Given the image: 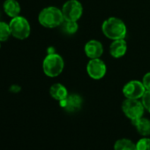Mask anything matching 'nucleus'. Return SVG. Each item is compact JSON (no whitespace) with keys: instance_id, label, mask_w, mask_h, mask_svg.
Segmentation results:
<instances>
[{"instance_id":"nucleus-1","label":"nucleus","mask_w":150,"mask_h":150,"mask_svg":"<svg viewBox=\"0 0 150 150\" xmlns=\"http://www.w3.org/2000/svg\"><path fill=\"white\" fill-rule=\"evenodd\" d=\"M103 34L109 39L114 41L125 39L127 34V28L125 22L117 17H110L103 22Z\"/></svg>"},{"instance_id":"nucleus-2","label":"nucleus","mask_w":150,"mask_h":150,"mask_svg":"<svg viewBox=\"0 0 150 150\" xmlns=\"http://www.w3.org/2000/svg\"><path fill=\"white\" fill-rule=\"evenodd\" d=\"M64 19L61 9L56 6H48L43 8L38 14L39 23L47 28H55L60 27Z\"/></svg>"},{"instance_id":"nucleus-3","label":"nucleus","mask_w":150,"mask_h":150,"mask_svg":"<svg viewBox=\"0 0 150 150\" xmlns=\"http://www.w3.org/2000/svg\"><path fill=\"white\" fill-rule=\"evenodd\" d=\"M64 68V61L63 57L57 53H49L42 61V70L44 74L48 77H57L62 73Z\"/></svg>"},{"instance_id":"nucleus-4","label":"nucleus","mask_w":150,"mask_h":150,"mask_svg":"<svg viewBox=\"0 0 150 150\" xmlns=\"http://www.w3.org/2000/svg\"><path fill=\"white\" fill-rule=\"evenodd\" d=\"M10 30L12 36L18 40H25L27 39L31 33V27L28 21L19 15L17 17L12 18L9 22Z\"/></svg>"},{"instance_id":"nucleus-5","label":"nucleus","mask_w":150,"mask_h":150,"mask_svg":"<svg viewBox=\"0 0 150 150\" xmlns=\"http://www.w3.org/2000/svg\"><path fill=\"white\" fill-rule=\"evenodd\" d=\"M122 110L125 116L132 122L143 117L145 108L142 102L139 99L125 98L122 103Z\"/></svg>"},{"instance_id":"nucleus-6","label":"nucleus","mask_w":150,"mask_h":150,"mask_svg":"<svg viewBox=\"0 0 150 150\" xmlns=\"http://www.w3.org/2000/svg\"><path fill=\"white\" fill-rule=\"evenodd\" d=\"M64 21H78L83 13V6L79 0H67L61 8Z\"/></svg>"},{"instance_id":"nucleus-7","label":"nucleus","mask_w":150,"mask_h":150,"mask_svg":"<svg viewBox=\"0 0 150 150\" xmlns=\"http://www.w3.org/2000/svg\"><path fill=\"white\" fill-rule=\"evenodd\" d=\"M87 72L91 79L99 81L105 76L107 72V66L100 57L89 59L87 64Z\"/></svg>"},{"instance_id":"nucleus-8","label":"nucleus","mask_w":150,"mask_h":150,"mask_svg":"<svg viewBox=\"0 0 150 150\" xmlns=\"http://www.w3.org/2000/svg\"><path fill=\"white\" fill-rule=\"evenodd\" d=\"M123 95L128 99H140L146 92V88L139 81H128L122 89Z\"/></svg>"},{"instance_id":"nucleus-9","label":"nucleus","mask_w":150,"mask_h":150,"mask_svg":"<svg viewBox=\"0 0 150 150\" xmlns=\"http://www.w3.org/2000/svg\"><path fill=\"white\" fill-rule=\"evenodd\" d=\"M83 103L82 97L78 94H71L68 95V96L59 102V105L61 108H63L65 111L70 113H74L79 111Z\"/></svg>"},{"instance_id":"nucleus-10","label":"nucleus","mask_w":150,"mask_h":150,"mask_svg":"<svg viewBox=\"0 0 150 150\" xmlns=\"http://www.w3.org/2000/svg\"><path fill=\"white\" fill-rule=\"evenodd\" d=\"M84 51L89 59L99 58L103 54V46L98 40H90L85 44Z\"/></svg>"},{"instance_id":"nucleus-11","label":"nucleus","mask_w":150,"mask_h":150,"mask_svg":"<svg viewBox=\"0 0 150 150\" xmlns=\"http://www.w3.org/2000/svg\"><path fill=\"white\" fill-rule=\"evenodd\" d=\"M127 50V43L125 39H118L114 40L110 45L109 51L112 57L120 58L124 57Z\"/></svg>"},{"instance_id":"nucleus-12","label":"nucleus","mask_w":150,"mask_h":150,"mask_svg":"<svg viewBox=\"0 0 150 150\" xmlns=\"http://www.w3.org/2000/svg\"><path fill=\"white\" fill-rule=\"evenodd\" d=\"M50 96L53 99L60 102V101L65 99L68 96L69 94H68L67 88L63 84L57 82V83H54L50 87Z\"/></svg>"},{"instance_id":"nucleus-13","label":"nucleus","mask_w":150,"mask_h":150,"mask_svg":"<svg viewBox=\"0 0 150 150\" xmlns=\"http://www.w3.org/2000/svg\"><path fill=\"white\" fill-rule=\"evenodd\" d=\"M4 11L10 18H14L21 13V5L16 0H6L3 5Z\"/></svg>"},{"instance_id":"nucleus-14","label":"nucleus","mask_w":150,"mask_h":150,"mask_svg":"<svg viewBox=\"0 0 150 150\" xmlns=\"http://www.w3.org/2000/svg\"><path fill=\"white\" fill-rule=\"evenodd\" d=\"M132 123L141 136L146 137L150 135V120L148 118L141 117L140 118L132 121Z\"/></svg>"},{"instance_id":"nucleus-15","label":"nucleus","mask_w":150,"mask_h":150,"mask_svg":"<svg viewBox=\"0 0 150 150\" xmlns=\"http://www.w3.org/2000/svg\"><path fill=\"white\" fill-rule=\"evenodd\" d=\"M114 150H137L136 144L129 139H119L114 144Z\"/></svg>"},{"instance_id":"nucleus-16","label":"nucleus","mask_w":150,"mask_h":150,"mask_svg":"<svg viewBox=\"0 0 150 150\" xmlns=\"http://www.w3.org/2000/svg\"><path fill=\"white\" fill-rule=\"evenodd\" d=\"M60 27L62 28V31L66 35H74L79 29V24L77 21H64Z\"/></svg>"},{"instance_id":"nucleus-17","label":"nucleus","mask_w":150,"mask_h":150,"mask_svg":"<svg viewBox=\"0 0 150 150\" xmlns=\"http://www.w3.org/2000/svg\"><path fill=\"white\" fill-rule=\"evenodd\" d=\"M12 36L9 23L0 21V42H6Z\"/></svg>"},{"instance_id":"nucleus-18","label":"nucleus","mask_w":150,"mask_h":150,"mask_svg":"<svg viewBox=\"0 0 150 150\" xmlns=\"http://www.w3.org/2000/svg\"><path fill=\"white\" fill-rule=\"evenodd\" d=\"M137 150H150V139L144 137L136 143Z\"/></svg>"},{"instance_id":"nucleus-19","label":"nucleus","mask_w":150,"mask_h":150,"mask_svg":"<svg viewBox=\"0 0 150 150\" xmlns=\"http://www.w3.org/2000/svg\"><path fill=\"white\" fill-rule=\"evenodd\" d=\"M141 102L146 110L150 113V90H146L145 94L141 98Z\"/></svg>"},{"instance_id":"nucleus-20","label":"nucleus","mask_w":150,"mask_h":150,"mask_svg":"<svg viewBox=\"0 0 150 150\" xmlns=\"http://www.w3.org/2000/svg\"><path fill=\"white\" fill-rule=\"evenodd\" d=\"M142 83L146 90H150V71L144 74V76L142 78Z\"/></svg>"},{"instance_id":"nucleus-21","label":"nucleus","mask_w":150,"mask_h":150,"mask_svg":"<svg viewBox=\"0 0 150 150\" xmlns=\"http://www.w3.org/2000/svg\"><path fill=\"white\" fill-rule=\"evenodd\" d=\"M21 90V88L19 85H12V86L10 87V91H11L12 93L17 94V93H19Z\"/></svg>"},{"instance_id":"nucleus-22","label":"nucleus","mask_w":150,"mask_h":150,"mask_svg":"<svg viewBox=\"0 0 150 150\" xmlns=\"http://www.w3.org/2000/svg\"><path fill=\"white\" fill-rule=\"evenodd\" d=\"M0 49H1V42H0Z\"/></svg>"},{"instance_id":"nucleus-23","label":"nucleus","mask_w":150,"mask_h":150,"mask_svg":"<svg viewBox=\"0 0 150 150\" xmlns=\"http://www.w3.org/2000/svg\"><path fill=\"white\" fill-rule=\"evenodd\" d=\"M0 15H1V13H0Z\"/></svg>"}]
</instances>
